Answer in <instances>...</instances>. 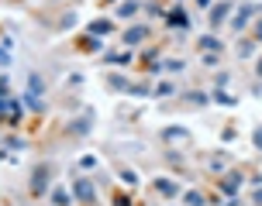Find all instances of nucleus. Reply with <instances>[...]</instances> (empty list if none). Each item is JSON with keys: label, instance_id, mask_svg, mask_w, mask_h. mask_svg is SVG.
I'll return each mask as SVG.
<instances>
[{"label": "nucleus", "instance_id": "obj_1", "mask_svg": "<svg viewBox=\"0 0 262 206\" xmlns=\"http://www.w3.org/2000/svg\"><path fill=\"white\" fill-rule=\"evenodd\" d=\"M49 182H52V165H49V162H41V165L31 168V179H28L31 196H45L49 193Z\"/></svg>", "mask_w": 262, "mask_h": 206}, {"label": "nucleus", "instance_id": "obj_2", "mask_svg": "<svg viewBox=\"0 0 262 206\" xmlns=\"http://www.w3.org/2000/svg\"><path fill=\"white\" fill-rule=\"evenodd\" d=\"M231 14H235V4H231V0H217V4L207 11L210 31H214V28H221V24H228V17H231Z\"/></svg>", "mask_w": 262, "mask_h": 206}, {"label": "nucleus", "instance_id": "obj_3", "mask_svg": "<svg viewBox=\"0 0 262 206\" xmlns=\"http://www.w3.org/2000/svg\"><path fill=\"white\" fill-rule=\"evenodd\" d=\"M69 189H73V196H76L83 206H93V203H97V186H93L90 179H73V186H69Z\"/></svg>", "mask_w": 262, "mask_h": 206}, {"label": "nucleus", "instance_id": "obj_4", "mask_svg": "<svg viewBox=\"0 0 262 206\" xmlns=\"http://www.w3.org/2000/svg\"><path fill=\"white\" fill-rule=\"evenodd\" d=\"M259 11H262V7H255V4H245L242 11H235V14H231V21H228V24H231V28L238 31V35H242V31H245V28L252 24V17H255Z\"/></svg>", "mask_w": 262, "mask_h": 206}, {"label": "nucleus", "instance_id": "obj_5", "mask_svg": "<svg viewBox=\"0 0 262 206\" xmlns=\"http://www.w3.org/2000/svg\"><path fill=\"white\" fill-rule=\"evenodd\" d=\"M242 186H245V175H242L238 168H231V172H228V175L221 179V186H217V189H221L224 196H231V199H235V196L242 193Z\"/></svg>", "mask_w": 262, "mask_h": 206}, {"label": "nucleus", "instance_id": "obj_6", "mask_svg": "<svg viewBox=\"0 0 262 206\" xmlns=\"http://www.w3.org/2000/svg\"><path fill=\"white\" fill-rule=\"evenodd\" d=\"M166 17H169L166 24H169V28H176V31H190V28H193V21H190V14H186L183 7H176V11H169Z\"/></svg>", "mask_w": 262, "mask_h": 206}, {"label": "nucleus", "instance_id": "obj_7", "mask_svg": "<svg viewBox=\"0 0 262 206\" xmlns=\"http://www.w3.org/2000/svg\"><path fill=\"white\" fill-rule=\"evenodd\" d=\"M121 38H124V45H128V48H135V45H142V41L148 38V24H135V28H128Z\"/></svg>", "mask_w": 262, "mask_h": 206}, {"label": "nucleus", "instance_id": "obj_8", "mask_svg": "<svg viewBox=\"0 0 262 206\" xmlns=\"http://www.w3.org/2000/svg\"><path fill=\"white\" fill-rule=\"evenodd\" d=\"M152 186H156V193H159V196H166V199H172V196L180 193V182H176V179H166V175H159Z\"/></svg>", "mask_w": 262, "mask_h": 206}, {"label": "nucleus", "instance_id": "obj_9", "mask_svg": "<svg viewBox=\"0 0 262 206\" xmlns=\"http://www.w3.org/2000/svg\"><path fill=\"white\" fill-rule=\"evenodd\" d=\"M196 48H204V52H214V55H217V52L224 48V41L217 38L214 31H210V35H200V38H196Z\"/></svg>", "mask_w": 262, "mask_h": 206}, {"label": "nucleus", "instance_id": "obj_10", "mask_svg": "<svg viewBox=\"0 0 262 206\" xmlns=\"http://www.w3.org/2000/svg\"><path fill=\"white\" fill-rule=\"evenodd\" d=\"M90 127H93V114H90V110L79 117V120H73V124H69V131H73V134H79V138H83V134H90Z\"/></svg>", "mask_w": 262, "mask_h": 206}, {"label": "nucleus", "instance_id": "obj_11", "mask_svg": "<svg viewBox=\"0 0 262 206\" xmlns=\"http://www.w3.org/2000/svg\"><path fill=\"white\" fill-rule=\"evenodd\" d=\"M111 31H114V21H107V17H100V21H90V35H93V38L111 35Z\"/></svg>", "mask_w": 262, "mask_h": 206}, {"label": "nucleus", "instance_id": "obj_12", "mask_svg": "<svg viewBox=\"0 0 262 206\" xmlns=\"http://www.w3.org/2000/svg\"><path fill=\"white\" fill-rule=\"evenodd\" d=\"M235 55H238V59H252V55H255V41H252V38H238Z\"/></svg>", "mask_w": 262, "mask_h": 206}, {"label": "nucleus", "instance_id": "obj_13", "mask_svg": "<svg viewBox=\"0 0 262 206\" xmlns=\"http://www.w3.org/2000/svg\"><path fill=\"white\" fill-rule=\"evenodd\" d=\"M21 103H25L28 110H35V114H45V103H41V96H35V93H21Z\"/></svg>", "mask_w": 262, "mask_h": 206}, {"label": "nucleus", "instance_id": "obj_14", "mask_svg": "<svg viewBox=\"0 0 262 206\" xmlns=\"http://www.w3.org/2000/svg\"><path fill=\"white\" fill-rule=\"evenodd\" d=\"M186 138H190L186 127H166L162 131V141H186Z\"/></svg>", "mask_w": 262, "mask_h": 206}, {"label": "nucleus", "instance_id": "obj_15", "mask_svg": "<svg viewBox=\"0 0 262 206\" xmlns=\"http://www.w3.org/2000/svg\"><path fill=\"white\" fill-rule=\"evenodd\" d=\"M224 158H231V154H228V151H217V154H210L207 168L214 172V175H221V172H224Z\"/></svg>", "mask_w": 262, "mask_h": 206}, {"label": "nucleus", "instance_id": "obj_16", "mask_svg": "<svg viewBox=\"0 0 262 206\" xmlns=\"http://www.w3.org/2000/svg\"><path fill=\"white\" fill-rule=\"evenodd\" d=\"M183 203L186 206H207V199H204V193H200V189H186V193H183Z\"/></svg>", "mask_w": 262, "mask_h": 206}, {"label": "nucleus", "instance_id": "obj_17", "mask_svg": "<svg viewBox=\"0 0 262 206\" xmlns=\"http://www.w3.org/2000/svg\"><path fill=\"white\" fill-rule=\"evenodd\" d=\"M28 93H35V96L45 93V79H41L38 72H31V76H28Z\"/></svg>", "mask_w": 262, "mask_h": 206}, {"label": "nucleus", "instance_id": "obj_18", "mask_svg": "<svg viewBox=\"0 0 262 206\" xmlns=\"http://www.w3.org/2000/svg\"><path fill=\"white\" fill-rule=\"evenodd\" d=\"M183 100H186V103H193V107H207L210 96H207V93H200V90H190V93L183 96Z\"/></svg>", "mask_w": 262, "mask_h": 206}, {"label": "nucleus", "instance_id": "obj_19", "mask_svg": "<svg viewBox=\"0 0 262 206\" xmlns=\"http://www.w3.org/2000/svg\"><path fill=\"white\" fill-rule=\"evenodd\" d=\"M135 14H138V0H121L118 17H135Z\"/></svg>", "mask_w": 262, "mask_h": 206}, {"label": "nucleus", "instance_id": "obj_20", "mask_svg": "<svg viewBox=\"0 0 262 206\" xmlns=\"http://www.w3.org/2000/svg\"><path fill=\"white\" fill-rule=\"evenodd\" d=\"M210 100L217 103V107H235V96H231V93H224V90H214V96H210Z\"/></svg>", "mask_w": 262, "mask_h": 206}, {"label": "nucleus", "instance_id": "obj_21", "mask_svg": "<svg viewBox=\"0 0 262 206\" xmlns=\"http://www.w3.org/2000/svg\"><path fill=\"white\" fill-rule=\"evenodd\" d=\"M107 86H111V90H128V79L121 76V72H111V76H107Z\"/></svg>", "mask_w": 262, "mask_h": 206}, {"label": "nucleus", "instance_id": "obj_22", "mask_svg": "<svg viewBox=\"0 0 262 206\" xmlns=\"http://www.w3.org/2000/svg\"><path fill=\"white\" fill-rule=\"evenodd\" d=\"M128 93H131V96H148L152 86H148V83H128Z\"/></svg>", "mask_w": 262, "mask_h": 206}, {"label": "nucleus", "instance_id": "obj_23", "mask_svg": "<svg viewBox=\"0 0 262 206\" xmlns=\"http://www.w3.org/2000/svg\"><path fill=\"white\" fill-rule=\"evenodd\" d=\"M79 48L83 52H100V41L93 38V35H86V38H79Z\"/></svg>", "mask_w": 262, "mask_h": 206}, {"label": "nucleus", "instance_id": "obj_24", "mask_svg": "<svg viewBox=\"0 0 262 206\" xmlns=\"http://www.w3.org/2000/svg\"><path fill=\"white\" fill-rule=\"evenodd\" d=\"M76 21H79V14H76V11H69V14H62V21H59V28H62V31H69V28L76 24Z\"/></svg>", "mask_w": 262, "mask_h": 206}, {"label": "nucleus", "instance_id": "obj_25", "mask_svg": "<svg viewBox=\"0 0 262 206\" xmlns=\"http://www.w3.org/2000/svg\"><path fill=\"white\" fill-rule=\"evenodd\" d=\"M52 203L55 206H69V193H66V189H52Z\"/></svg>", "mask_w": 262, "mask_h": 206}, {"label": "nucleus", "instance_id": "obj_26", "mask_svg": "<svg viewBox=\"0 0 262 206\" xmlns=\"http://www.w3.org/2000/svg\"><path fill=\"white\" fill-rule=\"evenodd\" d=\"M152 93H156V96H172V93H176V86H172V83H159Z\"/></svg>", "mask_w": 262, "mask_h": 206}, {"label": "nucleus", "instance_id": "obj_27", "mask_svg": "<svg viewBox=\"0 0 262 206\" xmlns=\"http://www.w3.org/2000/svg\"><path fill=\"white\" fill-rule=\"evenodd\" d=\"M121 179L128 182L131 189H135V186H138V175H135V172H131V168H121Z\"/></svg>", "mask_w": 262, "mask_h": 206}, {"label": "nucleus", "instance_id": "obj_28", "mask_svg": "<svg viewBox=\"0 0 262 206\" xmlns=\"http://www.w3.org/2000/svg\"><path fill=\"white\" fill-rule=\"evenodd\" d=\"M7 151H25V141L21 138H7Z\"/></svg>", "mask_w": 262, "mask_h": 206}, {"label": "nucleus", "instance_id": "obj_29", "mask_svg": "<svg viewBox=\"0 0 262 206\" xmlns=\"http://www.w3.org/2000/svg\"><path fill=\"white\" fill-rule=\"evenodd\" d=\"M224 86H228V72H217L214 76V90H224Z\"/></svg>", "mask_w": 262, "mask_h": 206}, {"label": "nucleus", "instance_id": "obj_30", "mask_svg": "<svg viewBox=\"0 0 262 206\" xmlns=\"http://www.w3.org/2000/svg\"><path fill=\"white\" fill-rule=\"evenodd\" d=\"M252 144H255V151H262V127L252 131Z\"/></svg>", "mask_w": 262, "mask_h": 206}, {"label": "nucleus", "instance_id": "obj_31", "mask_svg": "<svg viewBox=\"0 0 262 206\" xmlns=\"http://www.w3.org/2000/svg\"><path fill=\"white\" fill-rule=\"evenodd\" d=\"M131 59H135V52H131V48H128V52H121V55H118V65H128Z\"/></svg>", "mask_w": 262, "mask_h": 206}, {"label": "nucleus", "instance_id": "obj_32", "mask_svg": "<svg viewBox=\"0 0 262 206\" xmlns=\"http://www.w3.org/2000/svg\"><path fill=\"white\" fill-rule=\"evenodd\" d=\"M11 96H0V117H4V114H7V110H11Z\"/></svg>", "mask_w": 262, "mask_h": 206}, {"label": "nucleus", "instance_id": "obj_33", "mask_svg": "<svg viewBox=\"0 0 262 206\" xmlns=\"http://www.w3.org/2000/svg\"><path fill=\"white\" fill-rule=\"evenodd\" d=\"M79 165H83V168H93V165H97V158H93V154H83V158H79Z\"/></svg>", "mask_w": 262, "mask_h": 206}, {"label": "nucleus", "instance_id": "obj_34", "mask_svg": "<svg viewBox=\"0 0 262 206\" xmlns=\"http://www.w3.org/2000/svg\"><path fill=\"white\" fill-rule=\"evenodd\" d=\"M252 41H255V45H262V21H255V35H252Z\"/></svg>", "mask_w": 262, "mask_h": 206}, {"label": "nucleus", "instance_id": "obj_35", "mask_svg": "<svg viewBox=\"0 0 262 206\" xmlns=\"http://www.w3.org/2000/svg\"><path fill=\"white\" fill-rule=\"evenodd\" d=\"M204 65H217V55L214 52H204Z\"/></svg>", "mask_w": 262, "mask_h": 206}, {"label": "nucleus", "instance_id": "obj_36", "mask_svg": "<svg viewBox=\"0 0 262 206\" xmlns=\"http://www.w3.org/2000/svg\"><path fill=\"white\" fill-rule=\"evenodd\" d=\"M114 206H131V199H128L124 193H121V196H114Z\"/></svg>", "mask_w": 262, "mask_h": 206}, {"label": "nucleus", "instance_id": "obj_37", "mask_svg": "<svg viewBox=\"0 0 262 206\" xmlns=\"http://www.w3.org/2000/svg\"><path fill=\"white\" fill-rule=\"evenodd\" d=\"M252 199H255V206H262V186H255V196Z\"/></svg>", "mask_w": 262, "mask_h": 206}, {"label": "nucleus", "instance_id": "obj_38", "mask_svg": "<svg viewBox=\"0 0 262 206\" xmlns=\"http://www.w3.org/2000/svg\"><path fill=\"white\" fill-rule=\"evenodd\" d=\"M0 65H11V55H7L4 48H0Z\"/></svg>", "mask_w": 262, "mask_h": 206}, {"label": "nucleus", "instance_id": "obj_39", "mask_svg": "<svg viewBox=\"0 0 262 206\" xmlns=\"http://www.w3.org/2000/svg\"><path fill=\"white\" fill-rule=\"evenodd\" d=\"M196 4H200V7H207V11L214 7V0H196Z\"/></svg>", "mask_w": 262, "mask_h": 206}, {"label": "nucleus", "instance_id": "obj_40", "mask_svg": "<svg viewBox=\"0 0 262 206\" xmlns=\"http://www.w3.org/2000/svg\"><path fill=\"white\" fill-rule=\"evenodd\" d=\"M259 76H262V59H259Z\"/></svg>", "mask_w": 262, "mask_h": 206}, {"label": "nucleus", "instance_id": "obj_41", "mask_svg": "<svg viewBox=\"0 0 262 206\" xmlns=\"http://www.w3.org/2000/svg\"><path fill=\"white\" fill-rule=\"evenodd\" d=\"M107 4H118V0H107Z\"/></svg>", "mask_w": 262, "mask_h": 206}]
</instances>
